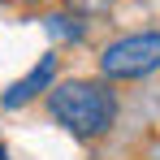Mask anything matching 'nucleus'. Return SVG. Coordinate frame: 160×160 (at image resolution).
Wrapping results in <instances>:
<instances>
[{"instance_id":"obj_1","label":"nucleus","mask_w":160,"mask_h":160,"mask_svg":"<svg viewBox=\"0 0 160 160\" xmlns=\"http://www.w3.org/2000/svg\"><path fill=\"white\" fill-rule=\"evenodd\" d=\"M43 104L56 126L82 143H100L104 134H112L121 117V100L108 78H65L43 95Z\"/></svg>"},{"instance_id":"obj_2","label":"nucleus","mask_w":160,"mask_h":160,"mask_svg":"<svg viewBox=\"0 0 160 160\" xmlns=\"http://www.w3.org/2000/svg\"><path fill=\"white\" fill-rule=\"evenodd\" d=\"M100 78L108 82H138L152 78L160 69V30H134V35H117L112 43L100 48Z\"/></svg>"},{"instance_id":"obj_3","label":"nucleus","mask_w":160,"mask_h":160,"mask_svg":"<svg viewBox=\"0 0 160 160\" xmlns=\"http://www.w3.org/2000/svg\"><path fill=\"white\" fill-rule=\"evenodd\" d=\"M56 74H61V52H43L26 69V78H18L4 95H0V108H26L30 100L48 95V91L56 87Z\"/></svg>"},{"instance_id":"obj_4","label":"nucleus","mask_w":160,"mask_h":160,"mask_svg":"<svg viewBox=\"0 0 160 160\" xmlns=\"http://www.w3.org/2000/svg\"><path fill=\"white\" fill-rule=\"evenodd\" d=\"M43 22H48V35H52V39H65V43H74V39L87 35V22H82V13H74V9H65V13H48Z\"/></svg>"},{"instance_id":"obj_5","label":"nucleus","mask_w":160,"mask_h":160,"mask_svg":"<svg viewBox=\"0 0 160 160\" xmlns=\"http://www.w3.org/2000/svg\"><path fill=\"white\" fill-rule=\"evenodd\" d=\"M112 4H117V0H74V13H104Z\"/></svg>"},{"instance_id":"obj_6","label":"nucleus","mask_w":160,"mask_h":160,"mask_svg":"<svg viewBox=\"0 0 160 160\" xmlns=\"http://www.w3.org/2000/svg\"><path fill=\"white\" fill-rule=\"evenodd\" d=\"M13 4H22V9H43V4H52V0H13Z\"/></svg>"},{"instance_id":"obj_7","label":"nucleus","mask_w":160,"mask_h":160,"mask_svg":"<svg viewBox=\"0 0 160 160\" xmlns=\"http://www.w3.org/2000/svg\"><path fill=\"white\" fill-rule=\"evenodd\" d=\"M0 160H9V147H4V138H0Z\"/></svg>"},{"instance_id":"obj_8","label":"nucleus","mask_w":160,"mask_h":160,"mask_svg":"<svg viewBox=\"0 0 160 160\" xmlns=\"http://www.w3.org/2000/svg\"><path fill=\"white\" fill-rule=\"evenodd\" d=\"M156 160H160V152H156Z\"/></svg>"}]
</instances>
